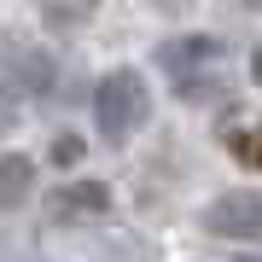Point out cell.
I'll use <instances>...</instances> for the list:
<instances>
[{"label": "cell", "mask_w": 262, "mask_h": 262, "mask_svg": "<svg viewBox=\"0 0 262 262\" xmlns=\"http://www.w3.org/2000/svg\"><path fill=\"white\" fill-rule=\"evenodd\" d=\"M29 181H35V169H29V158H0V210H18L29 198Z\"/></svg>", "instance_id": "5"}, {"label": "cell", "mask_w": 262, "mask_h": 262, "mask_svg": "<svg viewBox=\"0 0 262 262\" xmlns=\"http://www.w3.org/2000/svg\"><path fill=\"white\" fill-rule=\"evenodd\" d=\"M251 76H256V88H262V47L251 53Z\"/></svg>", "instance_id": "8"}, {"label": "cell", "mask_w": 262, "mask_h": 262, "mask_svg": "<svg viewBox=\"0 0 262 262\" xmlns=\"http://www.w3.org/2000/svg\"><path fill=\"white\" fill-rule=\"evenodd\" d=\"M82 140H76V134H58V140H53V163H82Z\"/></svg>", "instance_id": "7"}, {"label": "cell", "mask_w": 262, "mask_h": 262, "mask_svg": "<svg viewBox=\"0 0 262 262\" xmlns=\"http://www.w3.org/2000/svg\"><path fill=\"white\" fill-rule=\"evenodd\" d=\"M239 262H262V256H239Z\"/></svg>", "instance_id": "10"}, {"label": "cell", "mask_w": 262, "mask_h": 262, "mask_svg": "<svg viewBox=\"0 0 262 262\" xmlns=\"http://www.w3.org/2000/svg\"><path fill=\"white\" fill-rule=\"evenodd\" d=\"M198 222H204V233H215V239H256L262 245V198L256 192H222Z\"/></svg>", "instance_id": "2"}, {"label": "cell", "mask_w": 262, "mask_h": 262, "mask_svg": "<svg viewBox=\"0 0 262 262\" xmlns=\"http://www.w3.org/2000/svg\"><path fill=\"white\" fill-rule=\"evenodd\" d=\"M227 151H233L245 169H262V122H251V128H227Z\"/></svg>", "instance_id": "6"}, {"label": "cell", "mask_w": 262, "mask_h": 262, "mask_svg": "<svg viewBox=\"0 0 262 262\" xmlns=\"http://www.w3.org/2000/svg\"><path fill=\"white\" fill-rule=\"evenodd\" d=\"M47 210H53V222H70V215H105V210H111V192L94 187V181H82V187H58Z\"/></svg>", "instance_id": "3"}, {"label": "cell", "mask_w": 262, "mask_h": 262, "mask_svg": "<svg viewBox=\"0 0 262 262\" xmlns=\"http://www.w3.org/2000/svg\"><path fill=\"white\" fill-rule=\"evenodd\" d=\"M146 111H151V99H146V82L134 70H111L105 82L94 88V122H99V134L105 140H128L134 128L146 122Z\"/></svg>", "instance_id": "1"}, {"label": "cell", "mask_w": 262, "mask_h": 262, "mask_svg": "<svg viewBox=\"0 0 262 262\" xmlns=\"http://www.w3.org/2000/svg\"><path fill=\"white\" fill-rule=\"evenodd\" d=\"M215 58H222V47H215L210 35H181V41H169V47H163V70L187 76L192 64L204 70V64H215Z\"/></svg>", "instance_id": "4"}, {"label": "cell", "mask_w": 262, "mask_h": 262, "mask_svg": "<svg viewBox=\"0 0 262 262\" xmlns=\"http://www.w3.org/2000/svg\"><path fill=\"white\" fill-rule=\"evenodd\" d=\"M245 6H256V12H262V0H245Z\"/></svg>", "instance_id": "9"}]
</instances>
